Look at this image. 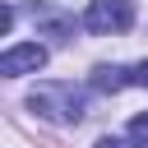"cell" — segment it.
Instances as JSON below:
<instances>
[{
  "label": "cell",
  "instance_id": "3",
  "mask_svg": "<svg viewBox=\"0 0 148 148\" xmlns=\"http://www.w3.org/2000/svg\"><path fill=\"white\" fill-rule=\"evenodd\" d=\"M42 65H46V46H37V42L9 46V51L0 56V74H5V79H18V74H37Z\"/></svg>",
  "mask_w": 148,
  "mask_h": 148
},
{
  "label": "cell",
  "instance_id": "1",
  "mask_svg": "<svg viewBox=\"0 0 148 148\" xmlns=\"http://www.w3.org/2000/svg\"><path fill=\"white\" fill-rule=\"evenodd\" d=\"M28 106H32L37 116L56 120V125H79V120H83V97L74 92V83H42V88L28 97Z\"/></svg>",
  "mask_w": 148,
  "mask_h": 148
},
{
  "label": "cell",
  "instance_id": "6",
  "mask_svg": "<svg viewBox=\"0 0 148 148\" xmlns=\"http://www.w3.org/2000/svg\"><path fill=\"white\" fill-rule=\"evenodd\" d=\"M9 28H14V9L5 5V9H0V32H9Z\"/></svg>",
  "mask_w": 148,
  "mask_h": 148
},
{
  "label": "cell",
  "instance_id": "8",
  "mask_svg": "<svg viewBox=\"0 0 148 148\" xmlns=\"http://www.w3.org/2000/svg\"><path fill=\"white\" fill-rule=\"evenodd\" d=\"M97 148H125L120 139H97Z\"/></svg>",
  "mask_w": 148,
  "mask_h": 148
},
{
  "label": "cell",
  "instance_id": "2",
  "mask_svg": "<svg viewBox=\"0 0 148 148\" xmlns=\"http://www.w3.org/2000/svg\"><path fill=\"white\" fill-rule=\"evenodd\" d=\"M134 23V0H92L83 14L88 32H125Z\"/></svg>",
  "mask_w": 148,
  "mask_h": 148
},
{
  "label": "cell",
  "instance_id": "7",
  "mask_svg": "<svg viewBox=\"0 0 148 148\" xmlns=\"http://www.w3.org/2000/svg\"><path fill=\"white\" fill-rule=\"evenodd\" d=\"M134 83H143V88H148V60H143V65L134 69Z\"/></svg>",
  "mask_w": 148,
  "mask_h": 148
},
{
  "label": "cell",
  "instance_id": "5",
  "mask_svg": "<svg viewBox=\"0 0 148 148\" xmlns=\"http://www.w3.org/2000/svg\"><path fill=\"white\" fill-rule=\"evenodd\" d=\"M125 139H130V143H134V148H148V111H143V116H134V120H130V130H125Z\"/></svg>",
  "mask_w": 148,
  "mask_h": 148
},
{
  "label": "cell",
  "instance_id": "4",
  "mask_svg": "<svg viewBox=\"0 0 148 148\" xmlns=\"http://www.w3.org/2000/svg\"><path fill=\"white\" fill-rule=\"evenodd\" d=\"M130 79H125V69L120 65H97L92 69V88H102V92H120Z\"/></svg>",
  "mask_w": 148,
  "mask_h": 148
}]
</instances>
